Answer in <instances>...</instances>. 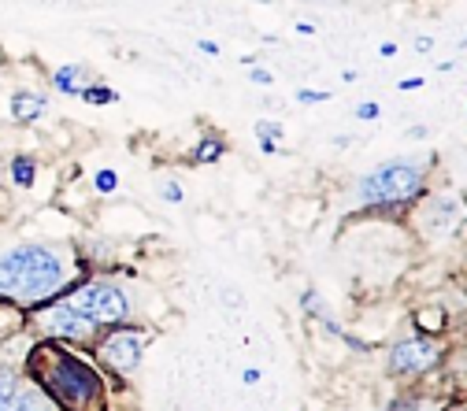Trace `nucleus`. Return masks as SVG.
Masks as SVG:
<instances>
[{"label":"nucleus","mask_w":467,"mask_h":411,"mask_svg":"<svg viewBox=\"0 0 467 411\" xmlns=\"http://www.w3.org/2000/svg\"><path fill=\"white\" fill-rule=\"evenodd\" d=\"M67 286V267L48 245H15L0 256V297L15 304H37Z\"/></svg>","instance_id":"1"},{"label":"nucleus","mask_w":467,"mask_h":411,"mask_svg":"<svg viewBox=\"0 0 467 411\" xmlns=\"http://www.w3.org/2000/svg\"><path fill=\"white\" fill-rule=\"evenodd\" d=\"M30 378L67 411H89L100 396L97 370L78 356L63 352L60 344H37L30 356Z\"/></svg>","instance_id":"2"},{"label":"nucleus","mask_w":467,"mask_h":411,"mask_svg":"<svg viewBox=\"0 0 467 411\" xmlns=\"http://www.w3.org/2000/svg\"><path fill=\"white\" fill-rule=\"evenodd\" d=\"M426 171H431V160H419V156L386 160L360 178L356 197L367 208H405L423 193Z\"/></svg>","instance_id":"3"},{"label":"nucleus","mask_w":467,"mask_h":411,"mask_svg":"<svg viewBox=\"0 0 467 411\" xmlns=\"http://www.w3.org/2000/svg\"><path fill=\"white\" fill-rule=\"evenodd\" d=\"M67 304L74 307L78 315H86L93 326H100V323H123V319L130 315V304L123 297V289L108 286V281H89V286L74 289L67 297Z\"/></svg>","instance_id":"4"},{"label":"nucleus","mask_w":467,"mask_h":411,"mask_svg":"<svg viewBox=\"0 0 467 411\" xmlns=\"http://www.w3.org/2000/svg\"><path fill=\"white\" fill-rule=\"evenodd\" d=\"M438 363H441V349L426 337V333L393 344V352H389V370H393V375H405V378H419Z\"/></svg>","instance_id":"5"},{"label":"nucleus","mask_w":467,"mask_h":411,"mask_svg":"<svg viewBox=\"0 0 467 411\" xmlns=\"http://www.w3.org/2000/svg\"><path fill=\"white\" fill-rule=\"evenodd\" d=\"M0 411H56L37 385L22 382L11 370H0Z\"/></svg>","instance_id":"6"},{"label":"nucleus","mask_w":467,"mask_h":411,"mask_svg":"<svg viewBox=\"0 0 467 411\" xmlns=\"http://www.w3.org/2000/svg\"><path fill=\"white\" fill-rule=\"evenodd\" d=\"M41 326L48 333H56V337H71V341H89L93 337V323H89L86 315H78L71 304H56L41 312Z\"/></svg>","instance_id":"7"},{"label":"nucleus","mask_w":467,"mask_h":411,"mask_svg":"<svg viewBox=\"0 0 467 411\" xmlns=\"http://www.w3.org/2000/svg\"><path fill=\"white\" fill-rule=\"evenodd\" d=\"M100 359L111 370L126 375V370H134L137 359H141V337H137V333H115V337H108L100 344Z\"/></svg>","instance_id":"8"},{"label":"nucleus","mask_w":467,"mask_h":411,"mask_svg":"<svg viewBox=\"0 0 467 411\" xmlns=\"http://www.w3.org/2000/svg\"><path fill=\"white\" fill-rule=\"evenodd\" d=\"M52 85H56V93H63V97H78L89 85V74H86L82 63H63V67L52 71Z\"/></svg>","instance_id":"9"},{"label":"nucleus","mask_w":467,"mask_h":411,"mask_svg":"<svg viewBox=\"0 0 467 411\" xmlns=\"http://www.w3.org/2000/svg\"><path fill=\"white\" fill-rule=\"evenodd\" d=\"M48 100L41 93H26V89H19V93H11V115H15V123H37L45 115Z\"/></svg>","instance_id":"10"},{"label":"nucleus","mask_w":467,"mask_h":411,"mask_svg":"<svg viewBox=\"0 0 467 411\" xmlns=\"http://www.w3.org/2000/svg\"><path fill=\"white\" fill-rule=\"evenodd\" d=\"M415 326H419L423 333H438L441 326H445V312H441V304H431V307H419V312L412 315Z\"/></svg>","instance_id":"11"},{"label":"nucleus","mask_w":467,"mask_h":411,"mask_svg":"<svg viewBox=\"0 0 467 411\" xmlns=\"http://www.w3.org/2000/svg\"><path fill=\"white\" fill-rule=\"evenodd\" d=\"M226 152V145H223V137H215V134H208L197 148H193V163H215L219 156Z\"/></svg>","instance_id":"12"},{"label":"nucleus","mask_w":467,"mask_h":411,"mask_svg":"<svg viewBox=\"0 0 467 411\" xmlns=\"http://www.w3.org/2000/svg\"><path fill=\"white\" fill-rule=\"evenodd\" d=\"M34 178H37V163L30 156H15V160H11V182H15V186L30 189Z\"/></svg>","instance_id":"13"},{"label":"nucleus","mask_w":467,"mask_h":411,"mask_svg":"<svg viewBox=\"0 0 467 411\" xmlns=\"http://www.w3.org/2000/svg\"><path fill=\"white\" fill-rule=\"evenodd\" d=\"M78 97H82L86 104H97V108H104V104H115V100H119V93H115L111 85H100V82H97V85H86Z\"/></svg>","instance_id":"14"},{"label":"nucleus","mask_w":467,"mask_h":411,"mask_svg":"<svg viewBox=\"0 0 467 411\" xmlns=\"http://www.w3.org/2000/svg\"><path fill=\"white\" fill-rule=\"evenodd\" d=\"M393 411H441V400H431V396H412V400H400Z\"/></svg>","instance_id":"15"},{"label":"nucleus","mask_w":467,"mask_h":411,"mask_svg":"<svg viewBox=\"0 0 467 411\" xmlns=\"http://www.w3.org/2000/svg\"><path fill=\"white\" fill-rule=\"evenodd\" d=\"M252 130H256V137L259 141H278L285 130H282V123H275V119H259L256 126H252Z\"/></svg>","instance_id":"16"},{"label":"nucleus","mask_w":467,"mask_h":411,"mask_svg":"<svg viewBox=\"0 0 467 411\" xmlns=\"http://www.w3.org/2000/svg\"><path fill=\"white\" fill-rule=\"evenodd\" d=\"M93 186H97V193H115V189H119V174H115V171H97Z\"/></svg>","instance_id":"17"},{"label":"nucleus","mask_w":467,"mask_h":411,"mask_svg":"<svg viewBox=\"0 0 467 411\" xmlns=\"http://www.w3.org/2000/svg\"><path fill=\"white\" fill-rule=\"evenodd\" d=\"M297 100H301V104H323V100H330V93H319V89H301Z\"/></svg>","instance_id":"18"},{"label":"nucleus","mask_w":467,"mask_h":411,"mask_svg":"<svg viewBox=\"0 0 467 411\" xmlns=\"http://www.w3.org/2000/svg\"><path fill=\"white\" fill-rule=\"evenodd\" d=\"M160 197H163L167 204H178V200H182V186H178V182H163V186H160Z\"/></svg>","instance_id":"19"},{"label":"nucleus","mask_w":467,"mask_h":411,"mask_svg":"<svg viewBox=\"0 0 467 411\" xmlns=\"http://www.w3.org/2000/svg\"><path fill=\"white\" fill-rule=\"evenodd\" d=\"M379 115H382V108L371 104V100H363V104L356 108V119H363V123H367V119H379Z\"/></svg>","instance_id":"20"},{"label":"nucleus","mask_w":467,"mask_h":411,"mask_svg":"<svg viewBox=\"0 0 467 411\" xmlns=\"http://www.w3.org/2000/svg\"><path fill=\"white\" fill-rule=\"evenodd\" d=\"M249 82H256V85H271V71L252 67V71H249Z\"/></svg>","instance_id":"21"},{"label":"nucleus","mask_w":467,"mask_h":411,"mask_svg":"<svg viewBox=\"0 0 467 411\" xmlns=\"http://www.w3.org/2000/svg\"><path fill=\"white\" fill-rule=\"evenodd\" d=\"M434 48V37H415V53H431Z\"/></svg>","instance_id":"22"},{"label":"nucleus","mask_w":467,"mask_h":411,"mask_svg":"<svg viewBox=\"0 0 467 411\" xmlns=\"http://www.w3.org/2000/svg\"><path fill=\"white\" fill-rule=\"evenodd\" d=\"M259 148H264V156H278V141H259Z\"/></svg>","instance_id":"23"},{"label":"nucleus","mask_w":467,"mask_h":411,"mask_svg":"<svg viewBox=\"0 0 467 411\" xmlns=\"http://www.w3.org/2000/svg\"><path fill=\"white\" fill-rule=\"evenodd\" d=\"M197 45H201V53H208V56H219V45H215V41H204V37H201Z\"/></svg>","instance_id":"24"},{"label":"nucleus","mask_w":467,"mask_h":411,"mask_svg":"<svg viewBox=\"0 0 467 411\" xmlns=\"http://www.w3.org/2000/svg\"><path fill=\"white\" fill-rule=\"evenodd\" d=\"M297 34H301V37H316V27H311V22H297Z\"/></svg>","instance_id":"25"},{"label":"nucleus","mask_w":467,"mask_h":411,"mask_svg":"<svg viewBox=\"0 0 467 411\" xmlns=\"http://www.w3.org/2000/svg\"><path fill=\"white\" fill-rule=\"evenodd\" d=\"M423 85V78H400V89H405V93H408V89H419Z\"/></svg>","instance_id":"26"},{"label":"nucleus","mask_w":467,"mask_h":411,"mask_svg":"<svg viewBox=\"0 0 467 411\" xmlns=\"http://www.w3.org/2000/svg\"><path fill=\"white\" fill-rule=\"evenodd\" d=\"M379 53H382V56H397V45H393V41H382Z\"/></svg>","instance_id":"27"},{"label":"nucleus","mask_w":467,"mask_h":411,"mask_svg":"<svg viewBox=\"0 0 467 411\" xmlns=\"http://www.w3.org/2000/svg\"><path fill=\"white\" fill-rule=\"evenodd\" d=\"M452 411H463V407H452Z\"/></svg>","instance_id":"28"}]
</instances>
